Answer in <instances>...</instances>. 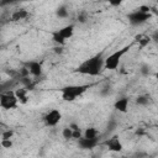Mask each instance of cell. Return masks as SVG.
Segmentation results:
<instances>
[{
  "mask_svg": "<svg viewBox=\"0 0 158 158\" xmlns=\"http://www.w3.org/2000/svg\"><path fill=\"white\" fill-rule=\"evenodd\" d=\"M19 105V100L15 95V91L2 93L0 95V106L5 110H14Z\"/></svg>",
  "mask_w": 158,
  "mask_h": 158,
  "instance_id": "4",
  "label": "cell"
},
{
  "mask_svg": "<svg viewBox=\"0 0 158 158\" xmlns=\"http://www.w3.org/2000/svg\"><path fill=\"white\" fill-rule=\"evenodd\" d=\"M131 47H132V44H127V46L117 49L116 52L111 53L107 58H105V65H104V68L105 69H109V70H116L118 68V64H120L121 58L130 51Z\"/></svg>",
  "mask_w": 158,
  "mask_h": 158,
  "instance_id": "3",
  "label": "cell"
},
{
  "mask_svg": "<svg viewBox=\"0 0 158 158\" xmlns=\"http://www.w3.org/2000/svg\"><path fill=\"white\" fill-rule=\"evenodd\" d=\"M15 95L19 100L20 104H27L28 101V95H27V89L25 88H19L15 90Z\"/></svg>",
  "mask_w": 158,
  "mask_h": 158,
  "instance_id": "13",
  "label": "cell"
},
{
  "mask_svg": "<svg viewBox=\"0 0 158 158\" xmlns=\"http://www.w3.org/2000/svg\"><path fill=\"white\" fill-rule=\"evenodd\" d=\"M14 131L12 130H6V131H4L2 132V135H1V139H11L12 138V136H14Z\"/></svg>",
  "mask_w": 158,
  "mask_h": 158,
  "instance_id": "20",
  "label": "cell"
},
{
  "mask_svg": "<svg viewBox=\"0 0 158 158\" xmlns=\"http://www.w3.org/2000/svg\"><path fill=\"white\" fill-rule=\"evenodd\" d=\"M12 141L11 139H1V146L4 148H11L12 147Z\"/></svg>",
  "mask_w": 158,
  "mask_h": 158,
  "instance_id": "21",
  "label": "cell"
},
{
  "mask_svg": "<svg viewBox=\"0 0 158 158\" xmlns=\"http://www.w3.org/2000/svg\"><path fill=\"white\" fill-rule=\"evenodd\" d=\"M81 137H83V132H81L80 128L73 131V138H74V139H79V138H81Z\"/></svg>",
  "mask_w": 158,
  "mask_h": 158,
  "instance_id": "23",
  "label": "cell"
},
{
  "mask_svg": "<svg viewBox=\"0 0 158 158\" xmlns=\"http://www.w3.org/2000/svg\"><path fill=\"white\" fill-rule=\"evenodd\" d=\"M128 104H130L128 98H121V99H117L114 102V109L116 111H118V112L126 114L128 111Z\"/></svg>",
  "mask_w": 158,
  "mask_h": 158,
  "instance_id": "10",
  "label": "cell"
},
{
  "mask_svg": "<svg viewBox=\"0 0 158 158\" xmlns=\"http://www.w3.org/2000/svg\"><path fill=\"white\" fill-rule=\"evenodd\" d=\"M88 89H89L88 84H84V85H67V86L60 89V95H62V99L64 101L72 102V101L77 100V98L81 96Z\"/></svg>",
  "mask_w": 158,
  "mask_h": 158,
  "instance_id": "2",
  "label": "cell"
},
{
  "mask_svg": "<svg viewBox=\"0 0 158 158\" xmlns=\"http://www.w3.org/2000/svg\"><path fill=\"white\" fill-rule=\"evenodd\" d=\"M69 127H70L73 131H75V130H79V128H80V127H79V126H78L75 122H72V123H69Z\"/></svg>",
  "mask_w": 158,
  "mask_h": 158,
  "instance_id": "26",
  "label": "cell"
},
{
  "mask_svg": "<svg viewBox=\"0 0 158 158\" xmlns=\"http://www.w3.org/2000/svg\"><path fill=\"white\" fill-rule=\"evenodd\" d=\"M58 31V33L67 41V40H69L72 36H73V33H74V25H67V26H64V27H62V28H59V30H57Z\"/></svg>",
  "mask_w": 158,
  "mask_h": 158,
  "instance_id": "11",
  "label": "cell"
},
{
  "mask_svg": "<svg viewBox=\"0 0 158 158\" xmlns=\"http://www.w3.org/2000/svg\"><path fill=\"white\" fill-rule=\"evenodd\" d=\"M99 143V139L98 138H85V137H81L78 139V144L80 148L83 149H93L98 146Z\"/></svg>",
  "mask_w": 158,
  "mask_h": 158,
  "instance_id": "9",
  "label": "cell"
},
{
  "mask_svg": "<svg viewBox=\"0 0 158 158\" xmlns=\"http://www.w3.org/2000/svg\"><path fill=\"white\" fill-rule=\"evenodd\" d=\"M136 104L141 106H146L149 104V96L148 95H138L136 98Z\"/></svg>",
  "mask_w": 158,
  "mask_h": 158,
  "instance_id": "17",
  "label": "cell"
},
{
  "mask_svg": "<svg viewBox=\"0 0 158 158\" xmlns=\"http://www.w3.org/2000/svg\"><path fill=\"white\" fill-rule=\"evenodd\" d=\"M51 35H52V40H53V42H54V43H57L59 47H60V46H63V44L65 43V40H64V38L58 33V31H53Z\"/></svg>",
  "mask_w": 158,
  "mask_h": 158,
  "instance_id": "16",
  "label": "cell"
},
{
  "mask_svg": "<svg viewBox=\"0 0 158 158\" xmlns=\"http://www.w3.org/2000/svg\"><path fill=\"white\" fill-rule=\"evenodd\" d=\"M54 52H56V53H59V54H60V53L63 52V48H62V47H56V48H54Z\"/></svg>",
  "mask_w": 158,
  "mask_h": 158,
  "instance_id": "28",
  "label": "cell"
},
{
  "mask_svg": "<svg viewBox=\"0 0 158 158\" xmlns=\"http://www.w3.org/2000/svg\"><path fill=\"white\" fill-rule=\"evenodd\" d=\"M137 10H139V11H142V12H144V14H151V7L147 6V5H141Z\"/></svg>",
  "mask_w": 158,
  "mask_h": 158,
  "instance_id": "24",
  "label": "cell"
},
{
  "mask_svg": "<svg viewBox=\"0 0 158 158\" xmlns=\"http://www.w3.org/2000/svg\"><path fill=\"white\" fill-rule=\"evenodd\" d=\"M151 38H152V41H154V42H158V30H157V31H154V32L152 33Z\"/></svg>",
  "mask_w": 158,
  "mask_h": 158,
  "instance_id": "25",
  "label": "cell"
},
{
  "mask_svg": "<svg viewBox=\"0 0 158 158\" xmlns=\"http://www.w3.org/2000/svg\"><path fill=\"white\" fill-rule=\"evenodd\" d=\"M30 16L28 11L25 10V9H20V10H16L11 14V21H21V20H25Z\"/></svg>",
  "mask_w": 158,
  "mask_h": 158,
  "instance_id": "12",
  "label": "cell"
},
{
  "mask_svg": "<svg viewBox=\"0 0 158 158\" xmlns=\"http://www.w3.org/2000/svg\"><path fill=\"white\" fill-rule=\"evenodd\" d=\"M151 16H152L151 14H144L139 10H135L127 15V20L132 26H139V25H143L144 22H147L151 19Z\"/></svg>",
  "mask_w": 158,
  "mask_h": 158,
  "instance_id": "5",
  "label": "cell"
},
{
  "mask_svg": "<svg viewBox=\"0 0 158 158\" xmlns=\"http://www.w3.org/2000/svg\"><path fill=\"white\" fill-rule=\"evenodd\" d=\"M62 136L64 139H72L73 138V130L68 126V127H64L63 131H62Z\"/></svg>",
  "mask_w": 158,
  "mask_h": 158,
  "instance_id": "19",
  "label": "cell"
},
{
  "mask_svg": "<svg viewBox=\"0 0 158 158\" xmlns=\"http://www.w3.org/2000/svg\"><path fill=\"white\" fill-rule=\"evenodd\" d=\"M135 40L138 42V44H139L141 48H144V47L148 46V44L151 43V41H152L151 36H147V35H137V36L135 37Z\"/></svg>",
  "mask_w": 158,
  "mask_h": 158,
  "instance_id": "14",
  "label": "cell"
},
{
  "mask_svg": "<svg viewBox=\"0 0 158 158\" xmlns=\"http://www.w3.org/2000/svg\"><path fill=\"white\" fill-rule=\"evenodd\" d=\"M26 65H27V69H28V72H30L31 75H33L36 78H38V77L42 75V64L40 62L31 60V62H27Z\"/></svg>",
  "mask_w": 158,
  "mask_h": 158,
  "instance_id": "8",
  "label": "cell"
},
{
  "mask_svg": "<svg viewBox=\"0 0 158 158\" xmlns=\"http://www.w3.org/2000/svg\"><path fill=\"white\" fill-rule=\"evenodd\" d=\"M154 78H156V80H157V83H158V72L154 74Z\"/></svg>",
  "mask_w": 158,
  "mask_h": 158,
  "instance_id": "29",
  "label": "cell"
},
{
  "mask_svg": "<svg viewBox=\"0 0 158 158\" xmlns=\"http://www.w3.org/2000/svg\"><path fill=\"white\" fill-rule=\"evenodd\" d=\"M56 15L59 17V19H65L68 17V10L64 7V6H60L56 10Z\"/></svg>",
  "mask_w": 158,
  "mask_h": 158,
  "instance_id": "18",
  "label": "cell"
},
{
  "mask_svg": "<svg viewBox=\"0 0 158 158\" xmlns=\"http://www.w3.org/2000/svg\"><path fill=\"white\" fill-rule=\"evenodd\" d=\"M149 72H151V68H149V65H147V64H143V65L141 67V73H142L143 75H148V74H149Z\"/></svg>",
  "mask_w": 158,
  "mask_h": 158,
  "instance_id": "22",
  "label": "cell"
},
{
  "mask_svg": "<svg viewBox=\"0 0 158 158\" xmlns=\"http://www.w3.org/2000/svg\"><path fill=\"white\" fill-rule=\"evenodd\" d=\"M98 135H99V131L95 127H88V128H85V131L83 133V137H85V138H98Z\"/></svg>",
  "mask_w": 158,
  "mask_h": 158,
  "instance_id": "15",
  "label": "cell"
},
{
  "mask_svg": "<svg viewBox=\"0 0 158 158\" xmlns=\"http://www.w3.org/2000/svg\"><path fill=\"white\" fill-rule=\"evenodd\" d=\"M109 4L111 6H120L122 4V1H109Z\"/></svg>",
  "mask_w": 158,
  "mask_h": 158,
  "instance_id": "27",
  "label": "cell"
},
{
  "mask_svg": "<svg viewBox=\"0 0 158 158\" xmlns=\"http://www.w3.org/2000/svg\"><path fill=\"white\" fill-rule=\"evenodd\" d=\"M60 118H62L60 111L57 110V109H52V110H49V111L43 116V122H44V125L48 126V127H54V126H57V125L59 123Z\"/></svg>",
  "mask_w": 158,
  "mask_h": 158,
  "instance_id": "6",
  "label": "cell"
},
{
  "mask_svg": "<svg viewBox=\"0 0 158 158\" xmlns=\"http://www.w3.org/2000/svg\"><path fill=\"white\" fill-rule=\"evenodd\" d=\"M105 144H106V147H107V149L109 151H111V152H121L122 151V143H121V141H120V137L117 136V135H114L112 137H110L106 142H105Z\"/></svg>",
  "mask_w": 158,
  "mask_h": 158,
  "instance_id": "7",
  "label": "cell"
},
{
  "mask_svg": "<svg viewBox=\"0 0 158 158\" xmlns=\"http://www.w3.org/2000/svg\"><path fill=\"white\" fill-rule=\"evenodd\" d=\"M104 65H105V59L102 58V53H98V54L85 59L81 64H79V67L75 69V72L84 74V75L96 77L101 73Z\"/></svg>",
  "mask_w": 158,
  "mask_h": 158,
  "instance_id": "1",
  "label": "cell"
}]
</instances>
